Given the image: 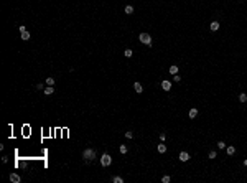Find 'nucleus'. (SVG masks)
<instances>
[{
  "label": "nucleus",
  "instance_id": "nucleus-15",
  "mask_svg": "<svg viewBox=\"0 0 247 183\" xmlns=\"http://www.w3.org/2000/svg\"><path fill=\"white\" fill-rule=\"evenodd\" d=\"M158 152H160V153H165V152H166V145H165V144H160V145H158Z\"/></svg>",
  "mask_w": 247,
  "mask_h": 183
},
{
  "label": "nucleus",
  "instance_id": "nucleus-11",
  "mask_svg": "<svg viewBox=\"0 0 247 183\" xmlns=\"http://www.w3.org/2000/svg\"><path fill=\"white\" fill-rule=\"evenodd\" d=\"M226 150H227V155H234V153H236V148H234V145L226 147Z\"/></svg>",
  "mask_w": 247,
  "mask_h": 183
},
{
  "label": "nucleus",
  "instance_id": "nucleus-10",
  "mask_svg": "<svg viewBox=\"0 0 247 183\" xmlns=\"http://www.w3.org/2000/svg\"><path fill=\"white\" fill-rule=\"evenodd\" d=\"M43 91H45V94H46V96H51V94L54 92V89H53V86H48V87H45Z\"/></svg>",
  "mask_w": 247,
  "mask_h": 183
},
{
  "label": "nucleus",
  "instance_id": "nucleus-6",
  "mask_svg": "<svg viewBox=\"0 0 247 183\" xmlns=\"http://www.w3.org/2000/svg\"><path fill=\"white\" fill-rule=\"evenodd\" d=\"M180 160H181V162H188V160H189V153H188V152H181V153H180Z\"/></svg>",
  "mask_w": 247,
  "mask_h": 183
},
{
  "label": "nucleus",
  "instance_id": "nucleus-16",
  "mask_svg": "<svg viewBox=\"0 0 247 183\" xmlns=\"http://www.w3.org/2000/svg\"><path fill=\"white\" fill-rule=\"evenodd\" d=\"M112 182L114 183H124V178L122 177H112Z\"/></svg>",
  "mask_w": 247,
  "mask_h": 183
},
{
  "label": "nucleus",
  "instance_id": "nucleus-18",
  "mask_svg": "<svg viewBox=\"0 0 247 183\" xmlns=\"http://www.w3.org/2000/svg\"><path fill=\"white\" fill-rule=\"evenodd\" d=\"M45 82H46L48 86H53V84H54V79H53V78H48V79H46Z\"/></svg>",
  "mask_w": 247,
  "mask_h": 183
},
{
  "label": "nucleus",
  "instance_id": "nucleus-19",
  "mask_svg": "<svg viewBox=\"0 0 247 183\" xmlns=\"http://www.w3.org/2000/svg\"><path fill=\"white\" fill-rule=\"evenodd\" d=\"M170 73H171V74H176L178 73V66H171V68H170Z\"/></svg>",
  "mask_w": 247,
  "mask_h": 183
},
{
  "label": "nucleus",
  "instance_id": "nucleus-3",
  "mask_svg": "<svg viewBox=\"0 0 247 183\" xmlns=\"http://www.w3.org/2000/svg\"><path fill=\"white\" fill-rule=\"evenodd\" d=\"M110 163H112V157H110L109 153H104V155L101 157V165H102V167H109Z\"/></svg>",
  "mask_w": 247,
  "mask_h": 183
},
{
  "label": "nucleus",
  "instance_id": "nucleus-4",
  "mask_svg": "<svg viewBox=\"0 0 247 183\" xmlns=\"http://www.w3.org/2000/svg\"><path fill=\"white\" fill-rule=\"evenodd\" d=\"M162 89H163V91H170V89H171V82H170L168 79L162 81Z\"/></svg>",
  "mask_w": 247,
  "mask_h": 183
},
{
  "label": "nucleus",
  "instance_id": "nucleus-25",
  "mask_svg": "<svg viewBox=\"0 0 247 183\" xmlns=\"http://www.w3.org/2000/svg\"><path fill=\"white\" fill-rule=\"evenodd\" d=\"M36 89H45V86H43V84L40 82V84H36Z\"/></svg>",
  "mask_w": 247,
  "mask_h": 183
},
{
  "label": "nucleus",
  "instance_id": "nucleus-9",
  "mask_svg": "<svg viewBox=\"0 0 247 183\" xmlns=\"http://www.w3.org/2000/svg\"><path fill=\"white\" fill-rule=\"evenodd\" d=\"M20 35H22V40H23V41H27V40H30V33H28L27 30H23V32H20Z\"/></svg>",
  "mask_w": 247,
  "mask_h": 183
},
{
  "label": "nucleus",
  "instance_id": "nucleus-1",
  "mask_svg": "<svg viewBox=\"0 0 247 183\" xmlns=\"http://www.w3.org/2000/svg\"><path fill=\"white\" fill-rule=\"evenodd\" d=\"M82 158H84V162H92L96 158V150L94 148H86L82 152Z\"/></svg>",
  "mask_w": 247,
  "mask_h": 183
},
{
  "label": "nucleus",
  "instance_id": "nucleus-17",
  "mask_svg": "<svg viewBox=\"0 0 247 183\" xmlns=\"http://www.w3.org/2000/svg\"><path fill=\"white\" fill-rule=\"evenodd\" d=\"M124 55H125V58H130V56L134 55V51H132V50H125V51H124Z\"/></svg>",
  "mask_w": 247,
  "mask_h": 183
},
{
  "label": "nucleus",
  "instance_id": "nucleus-8",
  "mask_svg": "<svg viewBox=\"0 0 247 183\" xmlns=\"http://www.w3.org/2000/svg\"><path fill=\"white\" fill-rule=\"evenodd\" d=\"M134 89H135V92H139V94L143 92V87H142L140 82H135V84H134Z\"/></svg>",
  "mask_w": 247,
  "mask_h": 183
},
{
  "label": "nucleus",
  "instance_id": "nucleus-23",
  "mask_svg": "<svg viewBox=\"0 0 247 183\" xmlns=\"http://www.w3.org/2000/svg\"><path fill=\"white\" fill-rule=\"evenodd\" d=\"M132 135H134L132 132H125V137H127V139H132Z\"/></svg>",
  "mask_w": 247,
  "mask_h": 183
},
{
  "label": "nucleus",
  "instance_id": "nucleus-12",
  "mask_svg": "<svg viewBox=\"0 0 247 183\" xmlns=\"http://www.w3.org/2000/svg\"><path fill=\"white\" fill-rule=\"evenodd\" d=\"M194 117H198V109H191L189 110V119H194Z\"/></svg>",
  "mask_w": 247,
  "mask_h": 183
},
{
  "label": "nucleus",
  "instance_id": "nucleus-24",
  "mask_svg": "<svg viewBox=\"0 0 247 183\" xmlns=\"http://www.w3.org/2000/svg\"><path fill=\"white\" fill-rule=\"evenodd\" d=\"M209 158H216V152H209Z\"/></svg>",
  "mask_w": 247,
  "mask_h": 183
},
{
  "label": "nucleus",
  "instance_id": "nucleus-5",
  "mask_svg": "<svg viewBox=\"0 0 247 183\" xmlns=\"http://www.w3.org/2000/svg\"><path fill=\"white\" fill-rule=\"evenodd\" d=\"M10 182L20 183V182H22V178H20V175H17V173H10Z\"/></svg>",
  "mask_w": 247,
  "mask_h": 183
},
{
  "label": "nucleus",
  "instance_id": "nucleus-2",
  "mask_svg": "<svg viewBox=\"0 0 247 183\" xmlns=\"http://www.w3.org/2000/svg\"><path fill=\"white\" fill-rule=\"evenodd\" d=\"M139 40H140L143 45H147V46H152V37H150L148 33H140V35H139Z\"/></svg>",
  "mask_w": 247,
  "mask_h": 183
},
{
  "label": "nucleus",
  "instance_id": "nucleus-22",
  "mask_svg": "<svg viewBox=\"0 0 247 183\" xmlns=\"http://www.w3.org/2000/svg\"><path fill=\"white\" fill-rule=\"evenodd\" d=\"M170 180H171L170 177H163V178H162V182L163 183H170Z\"/></svg>",
  "mask_w": 247,
  "mask_h": 183
},
{
  "label": "nucleus",
  "instance_id": "nucleus-7",
  "mask_svg": "<svg viewBox=\"0 0 247 183\" xmlns=\"http://www.w3.org/2000/svg\"><path fill=\"white\" fill-rule=\"evenodd\" d=\"M219 27H221V25H219V22H212L211 25H209L211 32H217V30H219Z\"/></svg>",
  "mask_w": 247,
  "mask_h": 183
},
{
  "label": "nucleus",
  "instance_id": "nucleus-20",
  "mask_svg": "<svg viewBox=\"0 0 247 183\" xmlns=\"http://www.w3.org/2000/svg\"><path fill=\"white\" fill-rule=\"evenodd\" d=\"M120 153H127V145H120Z\"/></svg>",
  "mask_w": 247,
  "mask_h": 183
},
{
  "label": "nucleus",
  "instance_id": "nucleus-14",
  "mask_svg": "<svg viewBox=\"0 0 247 183\" xmlns=\"http://www.w3.org/2000/svg\"><path fill=\"white\" fill-rule=\"evenodd\" d=\"M239 101H241V102H246L247 101V94L246 92H241V94H239Z\"/></svg>",
  "mask_w": 247,
  "mask_h": 183
},
{
  "label": "nucleus",
  "instance_id": "nucleus-21",
  "mask_svg": "<svg viewBox=\"0 0 247 183\" xmlns=\"http://www.w3.org/2000/svg\"><path fill=\"white\" fill-rule=\"evenodd\" d=\"M217 147H219V148H221V150H222V148H226V144H224V142H217Z\"/></svg>",
  "mask_w": 247,
  "mask_h": 183
},
{
  "label": "nucleus",
  "instance_id": "nucleus-13",
  "mask_svg": "<svg viewBox=\"0 0 247 183\" xmlns=\"http://www.w3.org/2000/svg\"><path fill=\"white\" fill-rule=\"evenodd\" d=\"M125 13H127V15H132V13H134V7H132V5H127V7H125Z\"/></svg>",
  "mask_w": 247,
  "mask_h": 183
},
{
  "label": "nucleus",
  "instance_id": "nucleus-26",
  "mask_svg": "<svg viewBox=\"0 0 247 183\" xmlns=\"http://www.w3.org/2000/svg\"><path fill=\"white\" fill-rule=\"evenodd\" d=\"M244 167H247V158H246V160H244Z\"/></svg>",
  "mask_w": 247,
  "mask_h": 183
}]
</instances>
